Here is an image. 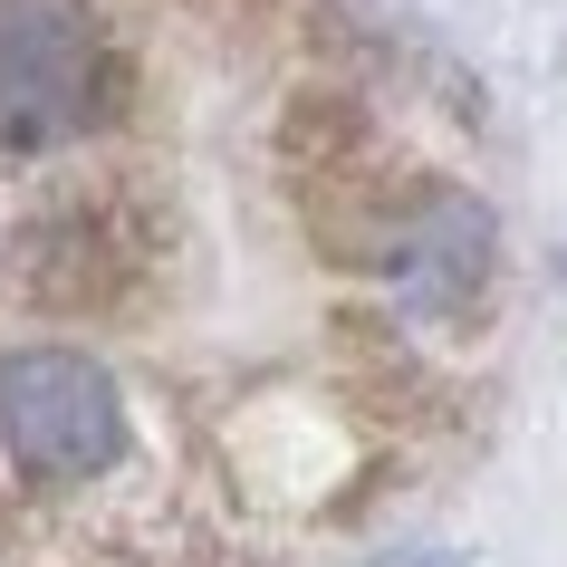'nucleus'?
I'll return each instance as SVG.
<instances>
[{
    "label": "nucleus",
    "instance_id": "f257e3e1",
    "mask_svg": "<svg viewBox=\"0 0 567 567\" xmlns=\"http://www.w3.org/2000/svg\"><path fill=\"white\" fill-rule=\"evenodd\" d=\"M135 443V423H125V385L106 375L96 357L78 347H10L0 357V452H10V472L49 481H106Z\"/></svg>",
    "mask_w": 567,
    "mask_h": 567
},
{
    "label": "nucleus",
    "instance_id": "7ed1b4c3",
    "mask_svg": "<svg viewBox=\"0 0 567 567\" xmlns=\"http://www.w3.org/2000/svg\"><path fill=\"white\" fill-rule=\"evenodd\" d=\"M145 269H154V231L135 221L125 193H68L10 231V289L30 308H59V318L125 308L145 289Z\"/></svg>",
    "mask_w": 567,
    "mask_h": 567
},
{
    "label": "nucleus",
    "instance_id": "20e7f679",
    "mask_svg": "<svg viewBox=\"0 0 567 567\" xmlns=\"http://www.w3.org/2000/svg\"><path fill=\"white\" fill-rule=\"evenodd\" d=\"M365 260L385 269V289L423 318H452V308H472L491 289V212L472 193H452V183H414L404 203L385 212V231Z\"/></svg>",
    "mask_w": 567,
    "mask_h": 567
},
{
    "label": "nucleus",
    "instance_id": "f03ea898",
    "mask_svg": "<svg viewBox=\"0 0 567 567\" xmlns=\"http://www.w3.org/2000/svg\"><path fill=\"white\" fill-rule=\"evenodd\" d=\"M116 96V59L78 0H0V154L78 145Z\"/></svg>",
    "mask_w": 567,
    "mask_h": 567
}]
</instances>
